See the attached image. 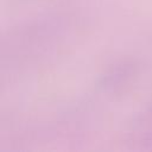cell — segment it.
Wrapping results in <instances>:
<instances>
[{
	"instance_id": "1",
	"label": "cell",
	"mask_w": 152,
	"mask_h": 152,
	"mask_svg": "<svg viewBox=\"0 0 152 152\" xmlns=\"http://www.w3.org/2000/svg\"><path fill=\"white\" fill-rule=\"evenodd\" d=\"M140 75L138 61L127 58L112 64L100 78V87L108 94H121L132 87Z\"/></svg>"
},
{
	"instance_id": "2",
	"label": "cell",
	"mask_w": 152,
	"mask_h": 152,
	"mask_svg": "<svg viewBox=\"0 0 152 152\" xmlns=\"http://www.w3.org/2000/svg\"><path fill=\"white\" fill-rule=\"evenodd\" d=\"M148 113L152 115V102H151V104H150V107H148Z\"/></svg>"
}]
</instances>
